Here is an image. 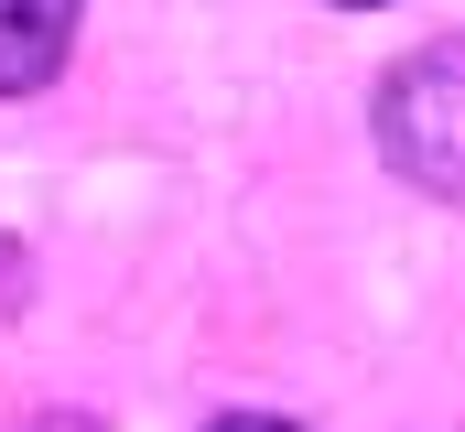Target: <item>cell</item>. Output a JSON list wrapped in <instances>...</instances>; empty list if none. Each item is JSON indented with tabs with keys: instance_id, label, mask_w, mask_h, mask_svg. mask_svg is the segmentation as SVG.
Instances as JSON below:
<instances>
[{
	"instance_id": "4",
	"label": "cell",
	"mask_w": 465,
	"mask_h": 432,
	"mask_svg": "<svg viewBox=\"0 0 465 432\" xmlns=\"http://www.w3.org/2000/svg\"><path fill=\"white\" fill-rule=\"evenodd\" d=\"M347 11H379V0H347Z\"/></svg>"
},
{
	"instance_id": "2",
	"label": "cell",
	"mask_w": 465,
	"mask_h": 432,
	"mask_svg": "<svg viewBox=\"0 0 465 432\" xmlns=\"http://www.w3.org/2000/svg\"><path fill=\"white\" fill-rule=\"evenodd\" d=\"M76 44V0H0V98H33Z\"/></svg>"
},
{
	"instance_id": "1",
	"label": "cell",
	"mask_w": 465,
	"mask_h": 432,
	"mask_svg": "<svg viewBox=\"0 0 465 432\" xmlns=\"http://www.w3.org/2000/svg\"><path fill=\"white\" fill-rule=\"evenodd\" d=\"M379 152L401 184L422 195H465V33L401 54L379 76Z\"/></svg>"
},
{
	"instance_id": "3",
	"label": "cell",
	"mask_w": 465,
	"mask_h": 432,
	"mask_svg": "<svg viewBox=\"0 0 465 432\" xmlns=\"http://www.w3.org/2000/svg\"><path fill=\"white\" fill-rule=\"evenodd\" d=\"M206 432H303V422H282V411H228V422H206Z\"/></svg>"
}]
</instances>
